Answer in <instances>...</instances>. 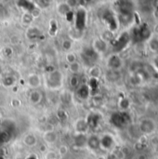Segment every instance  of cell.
<instances>
[{"label": "cell", "instance_id": "cell-25", "mask_svg": "<svg viewBox=\"0 0 158 159\" xmlns=\"http://www.w3.org/2000/svg\"><path fill=\"white\" fill-rule=\"evenodd\" d=\"M69 69H70V71H71L72 73L76 74V73H78V72L80 71L81 66H80V64H79L77 61H74V62L69 64Z\"/></svg>", "mask_w": 158, "mask_h": 159}, {"label": "cell", "instance_id": "cell-8", "mask_svg": "<svg viewBox=\"0 0 158 159\" xmlns=\"http://www.w3.org/2000/svg\"><path fill=\"white\" fill-rule=\"evenodd\" d=\"M155 129H156L155 122L152 121L151 119H144L140 124V130L142 133H146V134L152 133L155 130Z\"/></svg>", "mask_w": 158, "mask_h": 159}, {"label": "cell", "instance_id": "cell-27", "mask_svg": "<svg viewBox=\"0 0 158 159\" xmlns=\"http://www.w3.org/2000/svg\"><path fill=\"white\" fill-rule=\"evenodd\" d=\"M71 86L73 88H78L79 87V80H78V77L74 75L72 78H71Z\"/></svg>", "mask_w": 158, "mask_h": 159}, {"label": "cell", "instance_id": "cell-13", "mask_svg": "<svg viewBox=\"0 0 158 159\" xmlns=\"http://www.w3.org/2000/svg\"><path fill=\"white\" fill-rule=\"evenodd\" d=\"M40 35H41V32L39 29H37L34 26H29V28L26 32V36L29 40L34 41V40L38 39Z\"/></svg>", "mask_w": 158, "mask_h": 159}, {"label": "cell", "instance_id": "cell-21", "mask_svg": "<svg viewBox=\"0 0 158 159\" xmlns=\"http://www.w3.org/2000/svg\"><path fill=\"white\" fill-rule=\"evenodd\" d=\"M99 119H100V117L97 115H91V116H89V117L88 119H86L87 122H88V128H95L99 124Z\"/></svg>", "mask_w": 158, "mask_h": 159}, {"label": "cell", "instance_id": "cell-22", "mask_svg": "<svg viewBox=\"0 0 158 159\" xmlns=\"http://www.w3.org/2000/svg\"><path fill=\"white\" fill-rule=\"evenodd\" d=\"M33 20H34V17L32 16L31 13H29V12H23V14L21 15V22L24 25L29 26L32 23Z\"/></svg>", "mask_w": 158, "mask_h": 159}, {"label": "cell", "instance_id": "cell-9", "mask_svg": "<svg viewBox=\"0 0 158 159\" xmlns=\"http://www.w3.org/2000/svg\"><path fill=\"white\" fill-rule=\"evenodd\" d=\"M107 63H108V66L113 70V71H115L117 69H119L122 65V61L121 59L117 56V55H112L110 56V58L108 59L107 61Z\"/></svg>", "mask_w": 158, "mask_h": 159}, {"label": "cell", "instance_id": "cell-11", "mask_svg": "<svg viewBox=\"0 0 158 159\" xmlns=\"http://www.w3.org/2000/svg\"><path fill=\"white\" fill-rule=\"evenodd\" d=\"M74 129L78 134H84L88 129V125L86 119H78L74 124Z\"/></svg>", "mask_w": 158, "mask_h": 159}, {"label": "cell", "instance_id": "cell-10", "mask_svg": "<svg viewBox=\"0 0 158 159\" xmlns=\"http://www.w3.org/2000/svg\"><path fill=\"white\" fill-rule=\"evenodd\" d=\"M76 95L81 100H87L90 95V89L88 85H80L76 89Z\"/></svg>", "mask_w": 158, "mask_h": 159}, {"label": "cell", "instance_id": "cell-15", "mask_svg": "<svg viewBox=\"0 0 158 159\" xmlns=\"http://www.w3.org/2000/svg\"><path fill=\"white\" fill-rule=\"evenodd\" d=\"M106 43L104 40L102 39H96L94 42H93V46H92V48L99 54V53H102L106 50Z\"/></svg>", "mask_w": 158, "mask_h": 159}, {"label": "cell", "instance_id": "cell-7", "mask_svg": "<svg viewBox=\"0 0 158 159\" xmlns=\"http://www.w3.org/2000/svg\"><path fill=\"white\" fill-rule=\"evenodd\" d=\"M87 22V13L84 9H79L74 15V28L83 31Z\"/></svg>", "mask_w": 158, "mask_h": 159}, {"label": "cell", "instance_id": "cell-14", "mask_svg": "<svg viewBox=\"0 0 158 159\" xmlns=\"http://www.w3.org/2000/svg\"><path fill=\"white\" fill-rule=\"evenodd\" d=\"M27 82H28V85L30 86V88H32V89H37L41 85L40 76L35 74H31L28 76Z\"/></svg>", "mask_w": 158, "mask_h": 159}, {"label": "cell", "instance_id": "cell-17", "mask_svg": "<svg viewBox=\"0 0 158 159\" xmlns=\"http://www.w3.org/2000/svg\"><path fill=\"white\" fill-rule=\"evenodd\" d=\"M17 4H19L18 6L20 7L24 10V12H29V13H32L34 9L36 7V6L30 1H19L17 2Z\"/></svg>", "mask_w": 158, "mask_h": 159}, {"label": "cell", "instance_id": "cell-23", "mask_svg": "<svg viewBox=\"0 0 158 159\" xmlns=\"http://www.w3.org/2000/svg\"><path fill=\"white\" fill-rule=\"evenodd\" d=\"M58 11L60 14L61 15H68L71 11H70V7L69 5H67L66 3H61L60 5H58Z\"/></svg>", "mask_w": 158, "mask_h": 159}, {"label": "cell", "instance_id": "cell-26", "mask_svg": "<svg viewBox=\"0 0 158 159\" xmlns=\"http://www.w3.org/2000/svg\"><path fill=\"white\" fill-rule=\"evenodd\" d=\"M66 61L69 62V64H71V63L76 61V57L74 53H68L66 55Z\"/></svg>", "mask_w": 158, "mask_h": 159}, {"label": "cell", "instance_id": "cell-4", "mask_svg": "<svg viewBox=\"0 0 158 159\" xmlns=\"http://www.w3.org/2000/svg\"><path fill=\"white\" fill-rule=\"evenodd\" d=\"M111 122L115 127L119 129H124L130 124L131 118L129 115L126 112H117L112 116Z\"/></svg>", "mask_w": 158, "mask_h": 159}, {"label": "cell", "instance_id": "cell-1", "mask_svg": "<svg viewBox=\"0 0 158 159\" xmlns=\"http://www.w3.org/2000/svg\"><path fill=\"white\" fill-rule=\"evenodd\" d=\"M118 22L124 25H129L131 23L133 19V5L129 1H120L118 2Z\"/></svg>", "mask_w": 158, "mask_h": 159}, {"label": "cell", "instance_id": "cell-16", "mask_svg": "<svg viewBox=\"0 0 158 159\" xmlns=\"http://www.w3.org/2000/svg\"><path fill=\"white\" fill-rule=\"evenodd\" d=\"M43 139L44 141L48 143V144H52V143H55L57 139H58V136L57 134L55 133V131L53 130H47L44 133L43 135Z\"/></svg>", "mask_w": 158, "mask_h": 159}, {"label": "cell", "instance_id": "cell-29", "mask_svg": "<svg viewBox=\"0 0 158 159\" xmlns=\"http://www.w3.org/2000/svg\"><path fill=\"white\" fill-rule=\"evenodd\" d=\"M27 159H37L36 158V157L35 156H30V157H28Z\"/></svg>", "mask_w": 158, "mask_h": 159}, {"label": "cell", "instance_id": "cell-6", "mask_svg": "<svg viewBox=\"0 0 158 159\" xmlns=\"http://www.w3.org/2000/svg\"><path fill=\"white\" fill-rule=\"evenodd\" d=\"M130 40H131L130 39V34H129V33H123L114 42V44H113L114 51L116 52V53L122 51L123 49L126 48V47L129 45Z\"/></svg>", "mask_w": 158, "mask_h": 159}, {"label": "cell", "instance_id": "cell-3", "mask_svg": "<svg viewBox=\"0 0 158 159\" xmlns=\"http://www.w3.org/2000/svg\"><path fill=\"white\" fill-rule=\"evenodd\" d=\"M150 36H151L150 28L148 27V25L142 24L133 29L132 34H130V39L136 43H141L148 40Z\"/></svg>", "mask_w": 158, "mask_h": 159}, {"label": "cell", "instance_id": "cell-20", "mask_svg": "<svg viewBox=\"0 0 158 159\" xmlns=\"http://www.w3.org/2000/svg\"><path fill=\"white\" fill-rule=\"evenodd\" d=\"M41 99H42V96H41V93L39 91H36V90H34L31 94H30V102L34 104H37L41 102Z\"/></svg>", "mask_w": 158, "mask_h": 159}, {"label": "cell", "instance_id": "cell-2", "mask_svg": "<svg viewBox=\"0 0 158 159\" xmlns=\"http://www.w3.org/2000/svg\"><path fill=\"white\" fill-rule=\"evenodd\" d=\"M47 87L51 89H59L63 85V75L58 70L48 72L45 79Z\"/></svg>", "mask_w": 158, "mask_h": 159}, {"label": "cell", "instance_id": "cell-12", "mask_svg": "<svg viewBox=\"0 0 158 159\" xmlns=\"http://www.w3.org/2000/svg\"><path fill=\"white\" fill-rule=\"evenodd\" d=\"M87 145L92 150H97L101 147V139L96 135H91L87 139Z\"/></svg>", "mask_w": 158, "mask_h": 159}, {"label": "cell", "instance_id": "cell-19", "mask_svg": "<svg viewBox=\"0 0 158 159\" xmlns=\"http://www.w3.org/2000/svg\"><path fill=\"white\" fill-rule=\"evenodd\" d=\"M23 143L28 146V147H34L37 143V139L34 135L33 134H28L24 137Z\"/></svg>", "mask_w": 158, "mask_h": 159}, {"label": "cell", "instance_id": "cell-18", "mask_svg": "<svg viewBox=\"0 0 158 159\" xmlns=\"http://www.w3.org/2000/svg\"><path fill=\"white\" fill-rule=\"evenodd\" d=\"M114 144V139L110 135H104L101 139V146L104 149H110Z\"/></svg>", "mask_w": 158, "mask_h": 159}, {"label": "cell", "instance_id": "cell-24", "mask_svg": "<svg viewBox=\"0 0 158 159\" xmlns=\"http://www.w3.org/2000/svg\"><path fill=\"white\" fill-rule=\"evenodd\" d=\"M15 84V78L10 76V75H7L3 78V85L7 88L11 87Z\"/></svg>", "mask_w": 158, "mask_h": 159}, {"label": "cell", "instance_id": "cell-5", "mask_svg": "<svg viewBox=\"0 0 158 159\" xmlns=\"http://www.w3.org/2000/svg\"><path fill=\"white\" fill-rule=\"evenodd\" d=\"M102 19L104 23L108 26V28L111 31L117 30V28H118V20L115 17V15L110 9L103 10V12L102 14Z\"/></svg>", "mask_w": 158, "mask_h": 159}, {"label": "cell", "instance_id": "cell-28", "mask_svg": "<svg viewBox=\"0 0 158 159\" xmlns=\"http://www.w3.org/2000/svg\"><path fill=\"white\" fill-rule=\"evenodd\" d=\"M150 46H151V48H152L153 50H158V39L154 38V39L151 41Z\"/></svg>", "mask_w": 158, "mask_h": 159}]
</instances>
